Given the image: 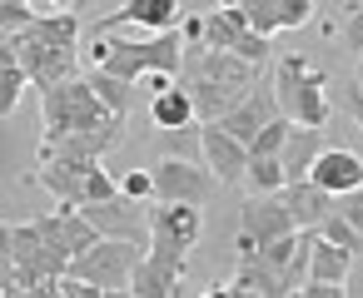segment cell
Listing matches in <instances>:
<instances>
[{"label": "cell", "instance_id": "34", "mask_svg": "<svg viewBox=\"0 0 363 298\" xmlns=\"http://www.w3.org/2000/svg\"><path fill=\"white\" fill-rule=\"evenodd\" d=\"M343 110H348V115H353V125L363 130V85H358V80L343 90Z\"/></svg>", "mask_w": 363, "mask_h": 298}, {"label": "cell", "instance_id": "26", "mask_svg": "<svg viewBox=\"0 0 363 298\" xmlns=\"http://www.w3.org/2000/svg\"><path fill=\"white\" fill-rule=\"evenodd\" d=\"M26 90H30V80H26L21 60H16V55H11V60H0V120L16 115V105H21Z\"/></svg>", "mask_w": 363, "mask_h": 298}, {"label": "cell", "instance_id": "23", "mask_svg": "<svg viewBox=\"0 0 363 298\" xmlns=\"http://www.w3.org/2000/svg\"><path fill=\"white\" fill-rule=\"evenodd\" d=\"M348 268H353V248H343V243H333V239H323V234H318L313 258H308V278L343 283V278H348Z\"/></svg>", "mask_w": 363, "mask_h": 298}, {"label": "cell", "instance_id": "19", "mask_svg": "<svg viewBox=\"0 0 363 298\" xmlns=\"http://www.w3.org/2000/svg\"><path fill=\"white\" fill-rule=\"evenodd\" d=\"M150 120H155L160 130H194V125H199L194 100H189V90H184L179 80H169V85H160V90L150 95Z\"/></svg>", "mask_w": 363, "mask_h": 298}, {"label": "cell", "instance_id": "4", "mask_svg": "<svg viewBox=\"0 0 363 298\" xmlns=\"http://www.w3.org/2000/svg\"><path fill=\"white\" fill-rule=\"evenodd\" d=\"M328 75L313 70L303 55H284L274 70V100L279 115L294 125H328Z\"/></svg>", "mask_w": 363, "mask_h": 298}, {"label": "cell", "instance_id": "27", "mask_svg": "<svg viewBox=\"0 0 363 298\" xmlns=\"http://www.w3.org/2000/svg\"><path fill=\"white\" fill-rule=\"evenodd\" d=\"M284 139H289V120H284V115H274V120L249 139V154H279V149H284Z\"/></svg>", "mask_w": 363, "mask_h": 298}, {"label": "cell", "instance_id": "7", "mask_svg": "<svg viewBox=\"0 0 363 298\" xmlns=\"http://www.w3.org/2000/svg\"><path fill=\"white\" fill-rule=\"evenodd\" d=\"M199 234H204V204H174V199L150 204V258L184 268Z\"/></svg>", "mask_w": 363, "mask_h": 298}, {"label": "cell", "instance_id": "10", "mask_svg": "<svg viewBox=\"0 0 363 298\" xmlns=\"http://www.w3.org/2000/svg\"><path fill=\"white\" fill-rule=\"evenodd\" d=\"M150 174H155V199H174V204H204L214 194V184H219L209 164L199 169L189 159H164Z\"/></svg>", "mask_w": 363, "mask_h": 298}, {"label": "cell", "instance_id": "8", "mask_svg": "<svg viewBox=\"0 0 363 298\" xmlns=\"http://www.w3.org/2000/svg\"><path fill=\"white\" fill-rule=\"evenodd\" d=\"M145 248H150V243H135V239H110V234H105L95 248L75 253L65 273H75V278L95 283L100 293H130V273H135V263L145 258Z\"/></svg>", "mask_w": 363, "mask_h": 298}, {"label": "cell", "instance_id": "18", "mask_svg": "<svg viewBox=\"0 0 363 298\" xmlns=\"http://www.w3.org/2000/svg\"><path fill=\"white\" fill-rule=\"evenodd\" d=\"M130 293H135V298L189 293V288H184V268H179V263H160V258H150V248H145V258H140L135 273H130Z\"/></svg>", "mask_w": 363, "mask_h": 298}, {"label": "cell", "instance_id": "12", "mask_svg": "<svg viewBox=\"0 0 363 298\" xmlns=\"http://www.w3.org/2000/svg\"><path fill=\"white\" fill-rule=\"evenodd\" d=\"M239 16L259 35H279V30H298L313 21V0H239Z\"/></svg>", "mask_w": 363, "mask_h": 298}, {"label": "cell", "instance_id": "11", "mask_svg": "<svg viewBox=\"0 0 363 298\" xmlns=\"http://www.w3.org/2000/svg\"><path fill=\"white\" fill-rule=\"evenodd\" d=\"M199 149H204V164L214 169L219 184H244V169H249V144H239L234 134H224L214 120H204L199 130Z\"/></svg>", "mask_w": 363, "mask_h": 298}, {"label": "cell", "instance_id": "32", "mask_svg": "<svg viewBox=\"0 0 363 298\" xmlns=\"http://www.w3.org/2000/svg\"><path fill=\"white\" fill-rule=\"evenodd\" d=\"M343 45L353 55H363V6H348V16H343Z\"/></svg>", "mask_w": 363, "mask_h": 298}, {"label": "cell", "instance_id": "38", "mask_svg": "<svg viewBox=\"0 0 363 298\" xmlns=\"http://www.w3.org/2000/svg\"><path fill=\"white\" fill-rule=\"evenodd\" d=\"M353 80H358V85H363V55H358V75H353Z\"/></svg>", "mask_w": 363, "mask_h": 298}, {"label": "cell", "instance_id": "36", "mask_svg": "<svg viewBox=\"0 0 363 298\" xmlns=\"http://www.w3.org/2000/svg\"><path fill=\"white\" fill-rule=\"evenodd\" d=\"M16 55V45H11V30H0V60H11Z\"/></svg>", "mask_w": 363, "mask_h": 298}, {"label": "cell", "instance_id": "20", "mask_svg": "<svg viewBox=\"0 0 363 298\" xmlns=\"http://www.w3.org/2000/svg\"><path fill=\"white\" fill-rule=\"evenodd\" d=\"M318 149H323V125H294V120H289V139H284V149H279L284 174H289V179H308Z\"/></svg>", "mask_w": 363, "mask_h": 298}, {"label": "cell", "instance_id": "30", "mask_svg": "<svg viewBox=\"0 0 363 298\" xmlns=\"http://www.w3.org/2000/svg\"><path fill=\"white\" fill-rule=\"evenodd\" d=\"M120 194H130V199H155V174H150V169H130V174L120 179Z\"/></svg>", "mask_w": 363, "mask_h": 298}, {"label": "cell", "instance_id": "1", "mask_svg": "<svg viewBox=\"0 0 363 298\" xmlns=\"http://www.w3.org/2000/svg\"><path fill=\"white\" fill-rule=\"evenodd\" d=\"M16 60L30 80V90H50L70 75H80V21L70 11L60 16H35L30 25H21L11 35Z\"/></svg>", "mask_w": 363, "mask_h": 298}, {"label": "cell", "instance_id": "24", "mask_svg": "<svg viewBox=\"0 0 363 298\" xmlns=\"http://www.w3.org/2000/svg\"><path fill=\"white\" fill-rule=\"evenodd\" d=\"M85 80L95 85V95H100L115 115H130V110H135V80H120V75H110V70H100V65L85 70Z\"/></svg>", "mask_w": 363, "mask_h": 298}, {"label": "cell", "instance_id": "13", "mask_svg": "<svg viewBox=\"0 0 363 298\" xmlns=\"http://www.w3.org/2000/svg\"><path fill=\"white\" fill-rule=\"evenodd\" d=\"M120 25H140V30H150V35L174 30V25H179V0H125V6H120L115 16H105L95 30L110 35V30H120Z\"/></svg>", "mask_w": 363, "mask_h": 298}, {"label": "cell", "instance_id": "6", "mask_svg": "<svg viewBox=\"0 0 363 298\" xmlns=\"http://www.w3.org/2000/svg\"><path fill=\"white\" fill-rule=\"evenodd\" d=\"M184 40L189 45H214V50H234V55H244L249 65H264L269 60V35H259L244 16H239V6H219V11H209V16H194V21H184Z\"/></svg>", "mask_w": 363, "mask_h": 298}, {"label": "cell", "instance_id": "9", "mask_svg": "<svg viewBox=\"0 0 363 298\" xmlns=\"http://www.w3.org/2000/svg\"><path fill=\"white\" fill-rule=\"evenodd\" d=\"M254 70L244 55L234 50H214V45H189L184 40V60H179V85H194V80H229V85H254Z\"/></svg>", "mask_w": 363, "mask_h": 298}, {"label": "cell", "instance_id": "28", "mask_svg": "<svg viewBox=\"0 0 363 298\" xmlns=\"http://www.w3.org/2000/svg\"><path fill=\"white\" fill-rule=\"evenodd\" d=\"M318 234H323V239H333V243H343V248H353V253H363V234H358V229H353V224H348L338 209H333V214L318 224Z\"/></svg>", "mask_w": 363, "mask_h": 298}, {"label": "cell", "instance_id": "14", "mask_svg": "<svg viewBox=\"0 0 363 298\" xmlns=\"http://www.w3.org/2000/svg\"><path fill=\"white\" fill-rule=\"evenodd\" d=\"M274 115H279V100H274V90H259V85H254V90H249V95H244V100H239L229 115H219L214 125H219L224 134H234L239 144H249V139H254V134H259V130L274 120Z\"/></svg>", "mask_w": 363, "mask_h": 298}, {"label": "cell", "instance_id": "16", "mask_svg": "<svg viewBox=\"0 0 363 298\" xmlns=\"http://www.w3.org/2000/svg\"><path fill=\"white\" fill-rule=\"evenodd\" d=\"M308 179L323 184L328 194H348V189L363 184V159H358L353 149H333V144H323L318 159H313V169H308Z\"/></svg>", "mask_w": 363, "mask_h": 298}, {"label": "cell", "instance_id": "21", "mask_svg": "<svg viewBox=\"0 0 363 298\" xmlns=\"http://www.w3.org/2000/svg\"><path fill=\"white\" fill-rule=\"evenodd\" d=\"M189 90V100H194V115L199 120H219V115H229L254 85H229V80H194V85H184Z\"/></svg>", "mask_w": 363, "mask_h": 298}, {"label": "cell", "instance_id": "31", "mask_svg": "<svg viewBox=\"0 0 363 298\" xmlns=\"http://www.w3.org/2000/svg\"><path fill=\"white\" fill-rule=\"evenodd\" d=\"M55 298H105L95 283H85V278H75V273H60L55 278Z\"/></svg>", "mask_w": 363, "mask_h": 298}, {"label": "cell", "instance_id": "25", "mask_svg": "<svg viewBox=\"0 0 363 298\" xmlns=\"http://www.w3.org/2000/svg\"><path fill=\"white\" fill-rule=\"evenodd\" d=\"M244 179H249L259 194H279V189L289 184V174H284V159H279V154H249Z\"/></svg>", "mask_w": 363, "mask_h": 298}, {"label": "cell", "instance_id": "15", "mask_svg": "<svg viewBox=\"0 0 363 298\" xmlns=\"http://www.w3.org/2000/svg\"><path fill=\"white\" fill-rule=\"evenodd\" d=\"M279 194H284V204H289V214H294L298 229H318V224L338 209V194H328V189L313 184V179H289Z\"/></svg>", "mask_w": 363, "mask_h": 298}, {"label": "cell", "instance_id": "2", "mask_svg": "<svg viewBox=\"0 0 363 298\" xmlns=\"http://www.w3.org/2000/svg\"><path fill=\"white\" fill-rule=\"evenodd\" d=\"M90 60L120 80H145V75H179V60H184V30H160L150 40H95L90 45Z\"/></svg>", "mask_w": 363, "mask_h": 298}, {"label": "cell", "instance_id": "35", "mask_svg": "<svg viewBox=\"0 0 363 298\" xmlns=\"http://www.w3.org/2000/svg\"><path fill=\"white\" fill-rule=\"evenodd\" d=\"M343 288H348V298H363V253H353V268H348Z\"/></svg>", "mask_w": 363, "mask_h": 298}, {"label": "cell", "instance_id": "37", "mask_svg": "<svg viewBox=\"0 0 363 298\" xmlns=\"http://www.w3.org/2000/svg\"><path fill=\"white\" fill-rule=\"evenodd\" d=\"M50 6H60V11H70V6H75V0H50Z\"/></svg>", "mask_w": 363, "mask_h": 298}, {"label": "cell", "instance_id": "22", "mask_svg": "<svg viewBox=\"0 0 363 298\" xmlns=\"http://www.w3.org/2000/svg\"><path fill=\"white\" fill-rule=\"evenodd\" d=\"M229 293H239V298H244V293H249V298H284L289 288H284V278L254 253V258H239V273L229 278Z\"/></svg>", "mask_w": 363, "mask_h": 298}, {"label": "cell", "instance_id": "3", "mask_svg": "<svg viewBox=\"0 0 363 298\" xmlns=\"http://www.w3.org/2000/svg\"><path fill=\"white\" fill-rule=\"evenodd\" d=\"M40 125H45V144L50 139H65L75 130H100V125H125V115H115L95 85L85 75H70L50 90H40Z\"/></svg>", "mask_w": 363, "mask_h": 298}, {"label": "cell", "instance_id": "33", "mask_svg": "<svg viewBox=\"0 0 363 298\" xmlns=\"http://www.w3.org/2000/svg\"><path fill=\"white\" fill-rule=\"evenodd\" d=\"M338 214L363 234V184H358V189H348V194H338Z\"/></svg>", "mask_w": 363, "mask_h": 298}, {"label": "cell", "instance_id": "17", "mask_svg": "<svg viewBox=\"0 0 363 298\" xmlns=\"http://www.w3.org/2000/svg\"><path fill=\"white\" fill-rule=\"evenodd\" d=\"M294 229H298V224H294L284 194H259L254 204H244V234H254L259 248H264L269 239H279V234H294Z\"/></svg>", "mask_w": 363, "mask_h": 298}, {"label": "cell", "instance_id": "5", "mask_svg": "<svg viewBox=\"0 0 363 298\" xmlns=\"http://www.w3.org/2000/svg\"><path fill=\"white\" fill-rule=\"evenodd\" d=\"M35 184H45L60 204H95L120 194V179L100 169V159H85V154H40Z\"/></svg>", "mask_w": 363, "mask_h": 298}, {"label": "cell", "instance_id": "29", "mask_svg": "<svg viewBox=\"0 0 363 298\" xmlns=\"http://www.w3.org/2000/svg\"><path fill=\"white\" fill-rule=\"evenodd\" d=\"M35 21V11H30V0H0V30H21V25H30Z\"/></svg>", "mask_w": 363, "mask_h": 298}]
</instances>
